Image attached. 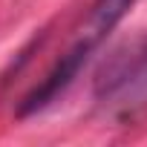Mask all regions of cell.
<instances>
[{
    "instance_id": "cell-1",
    "label": "cell",
    "mask_w": 147,
    "mask_h": 147,
    "mask_svg": "<svg viewBox=\"0 0 147 147\" xmlns=\"http://www.w3.org/2000/svg\"><path fill=\"white\" fill-rule=\"evenodd\" d=\"M101 90L110 98H118L121 107H144L147 104V49L133 55L130 63L113 66L110 81H101Z\"/></svg>"
},
{
    "instance_id": "cell-2",
    "label": "cell",
    "mask_w": 147,
    "mask_h": 147,
    "mask_svg": "<svg viewBox=\"0 0 147 147\" xmlns=\"http://www.w3.org/2000/svg\"><path fill=\"white\" fill-rule=\"evenodd\" d=\"M133 3H136V0H98V3L90 9L87 20H84V29H81L78 40H84L87 46L95 49V46L121 23V18L133 9Z\"/></svg>"
}]
</instances>
